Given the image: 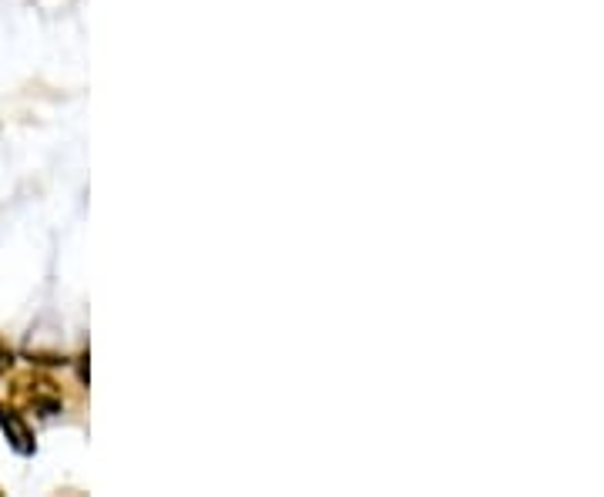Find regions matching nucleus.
Listing matches in <instances>:
<instances>
[{"label": "nucleus", "mask_w": 604, "mask_h": 497, "mask_svg": "<svg viewBox=\"0 0 604 497\" xmlns=\"http://www.w3.org/2000/svg\"><path fill=\"white\" fill-rule=\"evenodd\" d=\"M14 400L37 411L40 417H55L61 411V397L51 380H17L14 383Z\"/></svg>", "instance_id": "f257e3e1"}, {"label": "nucleus", "mask_w": 604, "mask_h": 497, "mask_svg": "<svg viewBox=\"0 0 604 497\" xmlns=\"http://www.w3.org/2000/svg\"><path fill=\"white\" fill-rule=\"evenodd\" d=\"M11 364H14V356H11V350L0 343V374H8L11 370Z\"/></svg>", "instance_id": "7ed1b4c3"}, {"label": "nucleus", "mask_w": 604, "mask_h": 497, "mask_svg": "<svg viewBox=\"0 0 604 497\" xmlns=\"http://www.w3.org/2000/svg\"><path fill=\"white\" fill-rule=\"evenodd\" d=\"M0 430H4L8 443L17 450V454H24V458L34 454V434H31V427L24 424V417L14 411V406H8V403H0Z\"/></svg>", "instance_id": "f03ea898"}]
</instances>
